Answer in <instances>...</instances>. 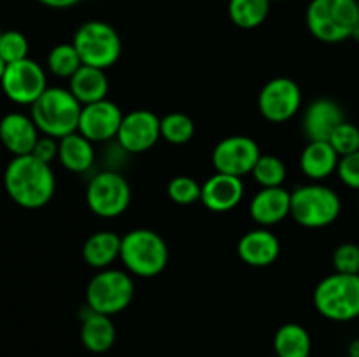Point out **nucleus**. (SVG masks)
<instances>
[{
	"instance_id": "40",
	"label": "nucleus",
	"mask_w": 359,
	"mask_h": 357,
	"mask_svg": "<svg viewBox=\"0 0 359 357\" xmlns=\"http://www.w3.org/2000/svg\"><path fill=\"white\" fill-rule=\"evenodd\" d=\"M2 34H4V30H2V27H0V37H2Z\"/></svg>"
},
{
	"instance_id": "1",
	"label": "nucleus",
	"mask_w": 359,
	"mask_h": 357,
	"mask_svg": "<svg viewBox=\"0 0 359 357\" xmlns=\"http://www.w3.org/2000/svg\"><path fill=\"white\" fill-rule=\"evenodd\" d=\"M4 186L16 205L37 210L48 205L55 196V172L51 164L37 160L34 154L14 156L4 172Z\"/></svg>"
},
{
	"instance_id": "5",
	"label": "nucleus",
	"mask_w": 359,
	"mask_h": 357,
	"mask_svg": "<svg viewBox=\"0 0 359 357\" xmlns=\"http://www.w3.org/2000/svg\"><path fill=\"white\" fill-rule=\"evenodd\" d=\"M314 307L325 318L349 322L359 317V275L332 273L316 286Z\"/></svg>"
},
{
	"instance_id": "25",
	"label": "nucleus",
	"mask_w": 359,
	"mask_h": 357,
	"mask_svg": "<svg viewBox=\"0 0 359 357\" xmlns=\"http://www.w3.org/2000/svg\"><path fill=\"white\" fill-rule=\"evenodd\" d=\"M312 340L307 329L297 322L283 324L273 336V354L277 357H311Z\"/></svg>"
},
{
	"instance_id": "17",
	"label": "nucleus",
	"mask_w": 359,
	"mask_h": 357,
	"mask_svg": "<svg viewBox=\"0 0 359 357\" xmlns=\"http://www.w3.org/2000/svg\"><path fill=\"white\" fill-rule=\"evenodd\" d=\"M344 121L346 114L339 102L332 98H318L305 108L302 128L309 140H330L332 133Z\"/></svg>"
},
{
	"instance_id": "34",
	"label": "nucleus",
	"mask_w": 359,
	"mask_h": 357,
	"mask_svg": "<svg viewBox=\"0 0 359 357\" xmlns=\"http://www.w3.org/2000/svg\"><path fill=\"white\" fill-rule=\"evenodd\" d=\"M340 181L351 189L359 191V150L349 154V156L340 158L339 168H337Z\"/></svg>"
},
{
	"instance_id": "3",
	"label": "nucleus",
	"mask_w": 359,
	"mask_h": 357,
	"mask_svg": "<svg viewBox=\"0 0 359 357\" xmlns=\"http://www.w3.org/2000/svg\"><path fill=\"white\" fill-rule=\"evenodd\" d=\"M119 259L130 275L151 279V276L160 275L167 268V241L156 231L147 230V227H137L121 237Z\"/></svg>"
},
{
	"instance_id": "42",
	"label": "nucleus",
	"mask_w": 359,
	"mask_h": 357,
	"mask_svg": "<svg viewBox=\"0 0 359 357\" xmlns=\"http://www.w3.org/2000/svg\"><path fill=\"white\" fill-rule=\"evenodd\" d=\"M356 2H358V10H359V0H356Z\"/></svg>"
},
{
	"instance_id": "33",
	"label": "nucleus",
	"mask_w": 359,
	"mask_h": 357,
	"mask_svg": "<svg viewBox=\"0 0 359 357\" xmlns=\"http://www.w3.org/2000/svg\"><path fill=\"white\" fill-rule=\"evenodd\" d=\"M333 268L337 273L359 275V245L342 244L333 252Z\"/></svg>"
},
{
	"instance_id": "32",
	"label": "nucleus",
	"mask_w": 359,
	"mask_h": 357,
	"mask_svg": "<svg viewBox=\"0 0 359 357\" xmlns=\"http://www.w3.org/2000/svg\"><path fill=\"white\" fill-rule=\"evenodd\" d=\"M333 149L337 150L340 158L349 156V154L359 150V128L354 122L344 121L335 132L332 133L328 140Z\"/></svg>"
},
{
	"instance_id": "39",
	"label": "nucleus",
	"mask_w": 359,
	"mask_h": 357,
	"mask_svg": "<svg viewBox=\"0 0 359 357\" xmlns=\"http://www.w3.org/2000/svg\"><path fill=\"white\" fill-rule=\"evenodd\" d=\"M351 38H353L354 42H358V44H359V21H358L356 27H354L353 34H351Z\"/></svg>"
},
{
	"instance_id": "9",
	"label": "nucleus",
	"mask_w": 359,
	"mask_h": 357,
	"mask_svg": "<svg viewBox=\"0 0 359 357\" xmlns=\"http://www.w3.org/2000/svg\"><path fill=\"white\" fill-rule=\"evenodd\" d=\"M132 202L128 181L116 170L98 172L86 188L88 209L98 217L114 219L126 212Z\"/></svg>"
},
{
	"instance_id": "14",
	"label": "nucleus",
	"mask_w": 359,
	"mask_h": 357,
	"mask_svg": "<svg viewBox=\"0 0 359 357\" xmlns=\"http://www.w3.org/2000/svg\"><path fill=\"white\" fill-rule=\"evenodd\" d=\"M123 111L111 100H100L83 105L77 132L93 144H105L116 140L123 121Z\"/></svg>"
},
{
	"instance_id": "22",
	"label": "nucleus",
	"mask_w": 359,
	"mask_h": 357,
	"mask_svg": "<svg viewBox=\"0 0 359 357\" xmlns=\"http://www.w3.org/2000/svg\"><path fill=\"white\" fill-rule=\"evenodd\" d=\"M121 254V237L114 231H97L86 238L83 245V259L97 272L111 268Z\"/></svg>"
},
{
	"instance_id": "38",
	"label": "nucleus",
	"mask_w": 359,
	"mask_h": 357,
	"mask_svg": "<svg viewBox=\"0 0 359 357\" xmlns=\"http://www.w3.org/2000/svg\"><path fill=\"white\" fill-rule=\"evenodd\" d=\"M6 70H7V62L2 58V56H0V80L4 79V74H6Z\"/></svg>"
},
{
	"instance_id": "28",
	"label": "nucleus",
	"mask_w": 359,
	"mask_h": 357,
	"mask_svg": "<svg viewBox=\"0 0 359 357\" xmlns=\"http://www.w3.org/2000/svg\"><path fill=\"white\" fill-rule=\"evenodd\" d=\"M83 66L79 58V52L74 48V44H58L49 51L48 55V69L56 77L70 79L77 70Z\"/></svg>"
},
{
	"instance_id": "4",
	"label": "nucleus",
	"mask_w": 359,
	"mask_h": 357,
	"mask_svg": "<svg viewBox=\"0 0 359 357\" xmlns=\"http://www.w3.org/2000/svg\"><path fill=\"white\" fill-rule=\"evenodd\" d=\"M359 21L356 0H312L307 7V27L318 41L337 44L351 38Z\"/></svg>"
},
{
	"instance_id": "41",
	"label": "nucleus",
	"mask_w": 359,
	"mask_h": 357,
	"mask_svg": "<svg viewBox=\"0 0 359 357\" xmlns=\"http://www.w3.org/2000/svg\"><path fill=\"white\" fill-rule=\"evenodd\" d=\"M270 2H280V0H270Z\"/></svg>"
},
{
	"instance_id": "12",
	"label": "nucleus",
	"mask_w": 359,
	"mask_h": 357,
	"mask_svg": "<svg viewBox=\"0 0 359 357\" xmlns=\"http://www.w3.org/2000/svg\"><path fill=\"white\" fill-rule=\"evenodd\" d=\"M262 156L256 140L245 135H231L217 142L212 150V164L219 174L244 177L255 168L256 161Z\"/></svg>"
},
{
	"instance_id": "31",
	"label": "nucleus",
	"mask_w": 359,
	"mask_h": 357,
	"mask_svg": "<svg viewBox=\"0 0 359 357\" xmlns=\"http://www.w3.org/2000/svg\"><path fill=\"white\" fill-rule=\"evenodd\" d=\"M28 38L18 30H4L0 37V56L9 63L21 62L28 58Z\"/></svg>"
},
{
	"instance_id": "11",
	"label": "nucleus",
	"mask_w": 359,
	"mask_h": 357,
	"mask_svg": "<svg viewBox=\"0 0 359 357\" xmlns=\"http://www.w3.org/2000/svg\"><path fill=\"white\" fill-rule=\"evenodd\" d=\"M302 90L290 77L270 79L258 94V111L266 121L286 122L300 111Z\"/></svg>"
},
{
	"instance_id": "36",
	"label": "nucleus",
	"mask_w": 359,
	"mask_h": 357,
	"mask_svg": "<svg viewBox=\"0 0 359 357\" xmlns=\"http://www.w3.org/2000/svg\"><path fill=\"white\" fill-rule=\"evenodd\" d=\"M37 2L46 7H51V9H69V7L79 4L81 0H37Z\"/></svg>"
},
{
	"instance_id": "43",
	"label": "nucleus",
	"mask_w": 359,
	"mask_h": 357,
	"mask_svg": "<svg viewBox=\"0 0 359 357\" xmlns=\"http://www.w3.org/2000/svg\"><path fill=\"white\" fill-rule=\"evenodd\" d=\"M269 357H277V356H276V354H273V356H269Z\"/></svg>"
},
{
	"instance_id": "30",
	"label": "nucleus",
	"mask_w": 359,
	"mask_h": 357,
	"mask_svg": "<svg viewBox=\"0 0 359 357\" xmlns=\"http://www.w3.org/2000/svg\"><path fill=\"white\" fill-rule=\"evenodd\" d=\"M167 195L177 205H191L202 198V186L189 175H177L168 182Z\"/></svg>"
},
{
	"instance_id": "29",
	"label": "nucleus",
	"mask_w": 359,
	"mask_h": 357,
	"mask_svg": "<svg viewBox=\"0 0 359 357\" xmlns=\"http://www.w3.org/2000/svg\"><path fill=\"white\" fill-rule=\"evenodd\" d=\"M251 175L262 188H280L286 181V164L273 154H262L256 161Z\"/></svg>"
},
{
	"instance_id": "20",
	"label": "nucleus",
	"mask_w": 359,
	"mask_h": 357,
	"mask_svg": "<svg viewBox=\"0 0 359 357\" xmlns=\"http://www.w3.org/2000/svg\"><path fill=\"white\" fill-rule=\"evenodd\" d=\"M81 342L93 354H105L114 346L116 326L109 315L93 312L90 307L81 314Z\"/></svg>"
},
{
	"instance_id": "7",
	"label": "nucleus",
	"mask_w": 359,
	"mask_h": 357,
	"mask_svg": "<svg viewBox=\"0 0 359 357\" xmlns=\"http://www.w3.org/2000/svg\"><path fill=\"white\" fill-rule=\"evenodd\" d=\"M83 65L107 70L121 56V38L116 28L105 21H86L77 28L72 41Z\"/></svg>"
},
{
	"instance_id": "15",
	"label": "nucleus",
	"mask_w": 359,
	"mask_h": 357,
	"mask_svg": "<svg viewBox=\"0 0 359 357\" xmlns=\"http://www.w3.org/2000/svg\"><path fill=\"white\" fill-rule=\"evenodd\" d=\"M244 192L245 188L242 177L216 172L212 177H209L202 184V198H200V202L210 212H230L242 202Z\"/></svg>"
},
{
	"instance_id": "6",
	"label": "nucleus",
	"mask_w": 359,
	"mask_h": 357,
	"mask_svg": "<svg viewBox=\"0 0 359 357\" xmlns=\"http://www.w3.org/2000/svg\"><path fill=\"white\" fill-rule=\"evenodd\" d=\"M342 210L340 196L325 184L298 186L291 192V214L293 220L309 230H319L335 223Z\"/></svg>"
},
{
	"instance_id": "8",
	"label": "nucleus",
	"mask_w": 359,
	"mask_h": 357,
	"mask_svg": "<svg viewBox=\"0 0 359 357\" xmlns=\"http://www.w3.org/2000/svg\"><path fill=\"white\" fill-rule=\"evenodd\" d=\"M135 294V284L128 272L105 268L88 282L86 307L93 312L112 317L130 307Z\"/></svg>"
},
{
	"instance_id": "27",
	"label": "nucleus",
	"mask_w": 359,
	"mask_h": 357,
	"mask_svg": "<svg viewBox=\"0 0 359 357\" xmlns=\"http://www.w3.org/2000/svg\"><path fill=\"white\" fill-rule=\"evenodd\" d=\"M161 139L174 146H184L195 135V122L184 112H170L160 122Z\"/></svg>"
},
{
	"instance_id": "16",
	"label": "nucleus",
	"mask_w": 359,
	"mask_h": 357,
	"mask_svg": "<svg viewBox=\"0 0 359 357\" xmlns=\"http://www.w3.org/2000/svg\"><path fill=\"white\" fill-rule=\"evenodd\" d=\"M41 132L32 115L9 112L0 119V142L13 156L32 154Z\"/></svg>"
},
{
	"instance_id": "18",
	"label": "nucleus",
	"mask_w": 359,
	"mask_h": 357,
	"mask_svg": "<svg viewBox=\"0 0 359 357\" xmlns=\"http://www.w3.org/2000/svg\"><path fill=\"white\" fill-rule=\"evenodd\" d=\"M238 258L249 266L265 268L273 265L280 254V241L269 227H256L241 237L237 244Z\"/></svg>"
},
{
	"instance_id": "37",
	"label": "nucleus",
	"mask_w": 359,
	"mask_h": 357,
	"mask_svg": "<svg viewBox=\"0 0 359 357\" xmlns=\"http://www.w3.org/2000/svg\"><path fill=\"white\" fill-rule=\"evenodd\" d=\"M347 352H349V357H359V338L353 340V342L349 343V349H347Z\"/></svg>"
},
{
	"instance_id": "26",
	"label": "nucleus",
	"mask_w": 359,
	"mask_h": 357,
	"mask_svg": "<svg viewBox=\"0 0 359 357\" xmlns=\"http://www.w3.org/2000/svg\"><path fill=\"white\" fill-rule=\"evenodd\" d=\"M270 0H230L228 16L238 28L252 30L265 23L270 13Z\"/></svg>"
},
{
	"instance_id": "24",
	"label": "nucleus",
	"mask_w": 359,
	"mask_h": 357,
	"mask_svg": "<svg viewBox=\"0 0 359 357\" xmlns=\"http://www.w3.org/2000/svg\"><path fill=\"white\" fill-rule=\"evenodd\" d=\"M58 161L65 170L72 174H84L91 170L95 164L93 142L81 135L79 132L63 136L60 139Z\"/></svg>"
},
{
	"instance_id": "35",
	"label": "nucleus",
	"mask_w": 359,
	"mask_h": 357,
	"mask_svg": "<svg viewBox=\"0 0 359 357\" xmlns=\"http://www.w3.org/2000/svg\"><path fill=\"white\" fill-rule=\"evenodd\" d=\"M58 149H60L58 139H53V136H48V135H41L39 136L37 144H35L34 150H32V154H34L37 160L51 164L53 161L58 160Z\"/></svg>"
},
{
	"instance_id": "13",
	"label": "nucleus",
	"mask_w": 359,
	"mask_h": 357,
	"mask_svg": "<svg viewBox=\"0 0 359 357\" xmlns=\"http://www.w3.org/2000/svg\"><path fill=\"white\" fill-rule=\"evenodd\" d=\"M161 118L147 108H137L123 115L116 142L128 154H140L153 149L161 139Z\"/></svg>"
},
{
	"instance_id": "19",
	"label": "nucleus",
	"mask_w": 359,
	"mask_h": 357,
	"mask_svg": "<svg viewBox=\"0 0 359 357\" xmlns=\"http://www.w3.org/2000/svg\"><path fill=\"white\" fill-rule=\"evenodd\" d=\"M249 214L258 226H276L291 214V192L283 186L262 188L251 200Z\"/></svg>"
},
{
	"instance_id": "21",
	"label": "nucleus",
	"mask_w": 359,
	"mask_h": 357,
	"mask_svg": "<svg viewBox=\"0 0 359 357\" xmlns=\"http://www.w3.org/2000/svg\"><path fill=\"white\" fill-rule=\"evenodd\" d=\"M340 156L328 140H309L300 154V170L311 181H323L335 174Z\"/></svg>"
},
{
	"instance_id": "2",
	"label": "nucleus",
	"mask_w": 359,
	"mask_h": 357,
	"mask_svg": "<svg viewBox=\"0 0 359 357\" xmlns=\"http://www.w3.org/2000/svg\"><path fill=\"white\" fill-rule=\"evenodd\" d=\"M30 107V115L41 135L60 140L77 132L83 105L69 88H48Z\"/></svg>"
},
{
	"instance_id": "10",
	"label": "nucleus",
	"mask_w": 359,
	"mask_h": 357,
	"mask_svg": "<svg viewBox=\"0 0 359 357\" xmlns=\"http://www.w3.org/2000/svg\"><path fill=\"white\" fill-rule=\"evenodd\" d=\"M0 86L4 94L14 104L34 105L37 98L48 90V79L44 69L37 62L27 58L7 65Z\"/></svg>"
},
{
	"instance_id": "23",
	"label": "nucleus",
	"mask_w": 359,
	"mask_h": 357,
	"mask_svg": "<svg viewBox=\"0 0 359 357\" xmlns=\"http://www.w3.org/2000/svg\"><path fill=\"white\" fill-rule=\"evenodd\" d=\"M69 90L81 105L105 100L109 93V80L105 70L83 65L69 79Z\"/></svg>"
}]
</instances>
